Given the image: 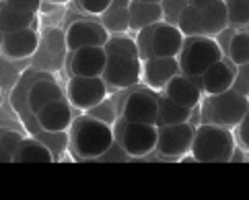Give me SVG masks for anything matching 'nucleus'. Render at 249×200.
I'll list each match as a JSON object with an SVG mask.
<instances>
[{
  "mask_svg": "<svg viewBox=\"0 0 249 200\" xmlns=\"http://www.w3.org/2000/svg\"><path fill=\"white\" fill-rule=\"evenodd\" d=\"M103 79L109 87H115V89L134 87L142 79V60L134 56L111 54L107 58V66L103 70Z\"/></svg>",
  "mask_w": 249,
  "mask_h": 200,
  "instance_id": "nucleus-8",
  "label": "nucleus"
},
{
  "mask_svg": "<svg viewBox=\"0 0 249 200\" xmlns=\"http://www.w3.org/2000/svg\"><path fill=\"white\" fill-rule=\"evenodd\" d=\"M183 41H185V35L177 25L167 21L157 23L153 31V56L177 58L183 48Z\"/></svg>",
  "mask_w": 249,
  "mask_h": 200,
  "instance_id": "nucleus-15",
  "label": "nucleus"
},
{
  "mask_svg": "<svg viewBox=\"0 0 249 200\" xmlns=\"http://www.w3.org/2000/svg\"><path fill=\"white\" fill-rule=\"evenodd\" d=\"M115 140L128 157H144L150 151H157L159 124L128 122L122 118L115 128Z\"/></svg>",
  "mask_w": 249,
  "mask_h": 200,
  "instance_id": "nucleus-5",
  "label": "nucleus"
},
{
  "mask_svg": "<svg viewBox=\"0 0 249 200\" xmlns=\"http://www.w3.org/2000/svg\"><path fill=\"white\" fill-rule=\"evenodd\" d=\"M177 58H179L181 72L190 77H202L214 62L225 58V52H222L216 38L194 35V38H185L183 48Z\"/></svg>",
  "mask_w": 249,
  "mask_h": 200,
  "instance_id": "nucleus-4",
  "label": "nucleus"
},
{
  "mask_svg": "<svg viewBox=\"0 0 249 200\" xmlns=\"http://www.w3.org/2000/svg\"><path fill=\"white\" fill-rule=\"evenodd\" d=\"M196 128L190 122L159 126L157 151L167 159H181L185 153H192Z\"/></svg>",
  "mask_w": 249,
  "mask_h": 200,
  "instance_id": "nucleus-7",
  "label": "nucleus"
},
{
  "mask_svg": "<svg viewBox=\"0 0 249 200\" xmlns=\"http://www.w3.org/2000/svg\"><path fill=\"white\" fill-rule=\"evenodd\" d=\"M130 2L132 0H113L111 6L101 15L103 27L109 35H126L130 29Z\"/></svg>",
  "mask_w": 249,
  "mask_h": 200,
  "instance_id": "nucleus-19",
  "label": "nucleus"
},
{
  "mask_svg": "<svg viewBox=\"0 0 249 200\" xmlns=\"http://www.w3.org/2000/svg\"><path fill=\"white\" fill-rule=\"evenodd\" d=\"M179 72H181L179 58L150 56L146 60H142V77H144V83L155 91H163L169 80L177 77Z\"/></svg>",
  "mask_w": 249,
  "mask_h": 200,
  "instance_id": "nucleus-13",
  "label": "nucleus"
},
{
  "mask_svg": "<svg viewBox=\"0 0 249 200\" xmlns=\"http://www.w3.org/2000/svg\"><path fill=\"white\" fill-rule=\"evenodd\" d=\"M237 136H239V140H241V144L249 151V110L245 114V118L241 120V124L237 126Z\"/></svg>",
  "mask_w": 249,
  "mask_h": 200,
  "instance_id": "nucleus-34",
  "label": "nucleus"
},
{
  "mask_svg": "<svg viewBox=\"0 0 249 200\" xmlns=\"http://www.w3.org/2000/svg\"><path fill=\"white\" fill-rule=\"evenodd\" d=\"M188 6V0H163V8H165V21L177 25L181 11Z\"/></svg>",
  "mask_w": 249,
  "mask_h": 200,
  "instance_id": "nucleus-30",
  "label": "nucleus"
},
{
  "mask_svg": "<svg viewBox=\"0 0 249 200\" xmlns=\"http://www.w3.org/2000/svg\"><path fill=\"white\" fill-rule=\"evenodd\" d=\"M105 52L109 54H120V56H134L140 58V52H138V43L136 40L128 38V35H109L107 43L103 45Z\"/></svg>",
  "mask_w": 249,
  "mask_h": 200,
  "instance_id": "nucleus-27",
  "label": "nucleus"
},
{
  "mask_svg": "<svg viewBox=\"0 0 249 200\" xmlns=\"http://www.w3.org/2000/svg\"><path fill=\"white\" fill-rule=\"evenodd\" d=\"M109 85L103 77H70L66 87V97L74 110L89 112L107 99Z\"/></svg>",
  "mask_w": 249,
  "mask_h": 200,
  "instance_id": "nucleus-6",
  "label": "nucleus"
},
{
  "mask_svg": "<svg viewBox=\"0 0 249 200\" xmlns=\"http://www.w3.org/2000/svg\"><path fill=\"white\" fill-rule=\"evenodd\" d=\"M163 93L169 95L173 101H177L179 105L190 107V110H196V107L202 103V99H204L202 87L196 83L194 77L185 75V72H179L177 77H173L171 80H169L167 87L163 89Z\"/></svg>",
  "mask_w": 249,
  "mask_h": 200,
  "instance_id": "nucleus-16",
  "label": "nucleus"
},
{
  "mask_svg": "<svg viewBox=\"0 0 249 200\" xmlns=\"http://www.w3.org/2000/svg\"><path fill=\"white\" fill-rule=\"evenodd\" d=\"M227 56L233 60L237 66H249V33L235 31L233 40L229 43Z\"/></svg>",
  "mask_w": 249,
  "mask_h": 200,
  "instance_id": "nucleus-26",
  "label": "nucleus"
},
{
  "mask_svg": "<svg viewBox=\"0 0 249 200\" xmlns=\"http://www.w3.org/2000/svg\"><path fill=\"white\" fill-rule=\"evenodd\" d=\"M109 54L103 45H91L70 52L68 70L70 77H103V70L107 66Z\"/></svg>",
  "mask_w": 249,
  "mask_h": 200,
  "instance_id": "nucleus-9",
  "label": "nucleus"
},
{
  "mask_svg": "<svg viewBox=\"0 0 249 200\" xmlns=\"http://www.w3.org/2000/svg\"><path fill=\"white\" fill-rule=\"evenodd\" d=\"M122 118L128 122L159 124V97L150 91H134L124 99Z\"/></svg>",
  "mask_w": 249,
  "mask_h": 200,
  "instance_id": "nucleus-11",
  "label": "nucleus"
},
{
  "mask_svg": "<svg viewBox=\"0 0 249 200\" xmlns=\"http://www.w3.org/2000/svg\"><path fill=\"white\" fill-rule=\"evenodd\" d=\"M237 68L239 66L229 56L214 62V64L202 75L204 95H218V93H225V91L233 89L235 80H237Z\"/></svg>",
  "mask_w": 249,
  "mask_h": 200,
  "instance_id": "nucleus-14",
  "label": "nucleus"
},
{
  "mask_svg": "<svg viewBox=\"0 0 249 200\" xmlns=\"http://www.w3.org/2000/svg\"><path fill=\"white\" fill-rule=\"evenodd\" d=\"M35 15L37 13L23 11V8H15L11 4L2 2V15H0V29H2V35L35 27Z\"/></svg>",
  "mask_w": 249,
  "mask_h": 200,
  "instance_id": "nucleus-22",
  "label": "nucleus"
},
{
  "mask_svg": "<svg viewBox=\"0 0 249 200\" xmlns=\"http://www.w3.org/2000/svg\"><path fill=\"white\" fill-rule=\"evenodd\" d=\"M48 2H52V4H68L70 0H48Z\"/></svg>",
  "mask_w": 249,
  "mask_h": 200,
  "instance_id": "nucleus-36",
  "label": "nucleus"
},
{
  "mask_svg": "<svg viewBox=\"0 0 249 200\" xmlns=\"http://www.w3.org/2000/svg\"><path fill=\"white\" fill-rule=\"evenodd\" d=\"M202 27H204V35H208V38H218L227 27H231L225 0H216V2H212L210 6L204 8L202 11Z\"/></svg>",
  "mask_w": 249,
  "mask_h": 200,
  "instance_id": "nucleus-21",
  "label": "nucleus"
},
{
  "mask_svg": "<svg viewBox=\"0 0 249 200\" xmlns=\"http://www.w3.org/2000/svg\"><path fill=\"white\" fill-rule=\"evenodd\" d=\"M87 114H89V116H93V118H97V120L107 122V124H111V126H113V122H115V112H113V105H111V103H107V101L99 103L97 107H93V110H89Z\"/></svg>",
  "mask_w": 249,
  "mask_h": 200,
  "instance_id": "nucleus-32",
  "label": "nucleus"
},
{
  "mask_svg": "<svg viewBox=\"0 0 249 200\" xmlns=\"http://www.w3.org/2000/svg\"><path fill=\"white\" fill-rule=\"evenodd\" d=\"M13 161H17V163H52L54 161V155H52L48 144L39 142L37 139H23Z\"/></svg>",
  "mask_w": 249,
  "mask_h": 200,
  "instance_id": "nucleus-23",
  "label": "nucleus"
},
{
  "mask_svg": "<svg viewBox=\"0 0 249 200\" xmlns=\"http://www.w3.org/2000/svg\"><path fill=\"white\" fill-rule=\"evenodd\" d=\"M231 27L249 25V0H225Z\"/></svg>",
  "mask_w": 249,
  "mask_h": 200,
  "instance_id": "nucleus-28",
  "label": "nucleus"
},
{
  "mask_svg": "<svg viewBox=\"0 0 249 200\" xmlns=\"http://www.w3.org/2000/svg\"><path fill=\"white\" fill-rule=\"evenodd\" d=\"M206 120L227 128H237L249 110V95L237 89H229L218 95H206L202 103Z\"/></svg>",
  "mask_w": 249,
  "mask_h": 200,
  "instance_id": "nucleus-3",
  "label": "nucleus"
},
{
  "mask_svg": "<svg viewBox=\"0 0 249 200\" xmlns=\"http://www.w3.org/2000/svg\"><path fill=\"white\" fill-rule=\"evenodd\" d=\"M109 40V31L103 27V23L97 21H74L66 29V50L76 52L81 48H91V45H105Z\"/></svg>",
  "mask_w": 249,
  "mask_h": 200,
  "instance_id": "nucleus-10",
  "label": "nucleus"
},
{
  "mask_svg": "<svg viewBox=\"0 0 249 200\" xmlns=\"http://www.w3.org/2000/svg\"><path fill=\"white\" fill-rule=\"evenodd\" d=\"M192 116H194V110H190V107H185V105H179L169 95L163 93L159 97V126L190 122Z\"/></svg>",
  "mask_w": 249,
  "mask_h": 200,
  "instance_id": "nucleus-24",
  "label": "nucleus"
},
{
  "mask_svg": "<svg viewBox=\"0 0 249 200\" xmlns=\"http://www.w3.org/2000/svg\"><path fill=\"white\" fill-rule=\"evenodd\" d=\"M64 97L62 95V89L56 80L52 79H39L35 80L29 89V95H27V105H29V112L31 114H37L43 105H48L56 99Z\"/></svg>",
  "mask_w": 249,
  "mask_h": 200,
  "instance_id": "nucleus-20",
  "label": "nucleus"
},
{
  "mask_svg": "<svg viewBox=\"0 0 249 200\" xmlns=\"http://www.w3.org/2000/svg\"><path fill=\"white\" fill-rule=\"evenodd\" d=\"M111 2L113 0H76V4L81 6L87 15H95V17H101L111 6Z\"/></svg>",
  "mask_w": 249,
  "mask_h": 200,
  "instance_id": "nucleus-31",
  "label": "nucleus"
},
{
  "mask_svg": "<svg viewBox=\"0 0 249 200\" xmlns=\"http://www.w3.org/2000/svg\"><path fill=\"white\" fill-rule=\"evenodd\" d=\"M165 21L163 2H142V0H132L130 2V29L140 31L146 27Z\"/></svg>",
  "mask_w": 249,
  "mask_h": 200,
  "instance_id": "nucleus-18",
  "label": "nucleus"
},
{
  "mask_svg": "<svg viewBox=\"0 0 249 200\" xmlns=\"http://www.w3.org/2000/svg\"><path fill=\"white\" fill-rule=\"evenodd\" d=\"M39 48V35L35 27L2 35V54L11 60H25Z\"/></svg>",
  "mask_w": 249,
  "mask_h": 200,
  "instance_id": "nucleus-17",
  "label": "nucleus"
},
{
  "mask_svg": "<svg viewBox=\"0 0 249 200\" xmlns=\"http://www.w3.org/2000/svg\"><path fill=\"white\" fill-rule=\"evenodd\" d=\"M142 2H163V0H142Z\"/></svg>",
  "mask_w": 249,
  "mask_h": 200,
  "instance_id": "nucleus-37",
  "label": "nucleus"
},
{
  "mask_svg": "<svg viewBox=\"0 0 249 200\" xmlns=\"http://www.w3.org/2000/svg\"><path fill=\"white\" fill-rule=\"evenodd\" d=\"M212 2H216V0H188L190 6H196V8H200V11H204V8L210 6Z\"/></svg>",
  "mask_w": 249,
  "mask_h": 200,
  "instance_id": "nucleus-35",
  "label": "nucleus"
},
{
  "mask_svg": "<svg viewBox=\"0 0 249 200\" xmlns=\"http://www.w3.org/2000/svg\"><path fill=\"white\" fill-rule=\"evenodd\" d=\"M115 142L113 126L93 116H78L70 126V149L76 159H99Z\"/></svg>",
  "mask_w": 249,
  "mask_h": 200,
  "instance_id": "nucleus-1",
  "label": "nucleus"
},
{
  "mask_svg": "<svg viewBox=\"0 0 249 200\" xmlns=\"http://www.w3.org/2000/svg\"><path fill=\"white\" fill-rule=\"evenodd\" d=\"M37 120L39 128L46 130L50 134H60L66 132L70 126L74 124L72 116V103L68 101V97H60L56 101H52L48 105H43L37 114H33Z\"/></svg>",
  "mask_w": 249,
  "mask_h": 200,
  "instance_id": "nucleus-12",
  "label": "nucleus"
},
{
  "mask_svg": "<svg viewBox=\"0 0 249 200\" xmlns=\"http://www.w3.org/2000/svg\"><path fill=\"white\" fill-rule=\"evenodd\" d=\"M237 151L233 128L206 122L196 128L192 159L200 163H229Z\"/></svg>",
  "mask_w": 249,
  "mask_h": 200,
  "instance_id": "nucleus-2",
  "label": "nucleus"
},
{
  "mask_svg": "<svg viewBox=\"0 0 249 200\" xmlns=\"http://www.w3.org/2000/svg\"><path fill=\"white\" fill-rule=\"evenodd\" d=\"M177 27L181 29L185 38H194V35H204V27H202V11L196 6H185L179 19H177Z\"/></svg>",
  "mask_w": 249,
  "mask_h": 200,
  "instance_id": "nucleus-25",
  "label": "nucleus"
},
{
  "mask_svg": "<svg viewBox=\"0 0 249 200\" xmlns=\"http://www.w3.org/2000/svg\"><path fill=\"white\" fill-rule=\"evenodd\" d=\"M2 2L11 4L15 8H23V11H31V13H39L43 6V0H2Z\"/></svg>",
  "mask_w": 249,
  "mask_h": 200,
  "instance_id": "nucleus-33",
  "label": "nucleus"
},
{
  "mask_svg": "<svg viewBox=\"0 0 249 200\" xmlns=\"http://www.w3.org/2000/svg\"><path fill=\"white\" fill-rule=\"evenodd\" d=\"M153 31H155V25L153 27H146V29H140L136 31V43H138V52H140V60H146L153 56Z\"/></svg>",
  "mask_w": 249,
  "mask_h": 200,
  "instance_id": "nucleus-29",
  "label": "nucleus"
}]
</instances>
